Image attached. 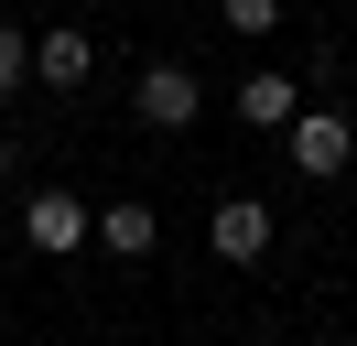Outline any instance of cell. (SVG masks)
<instances>
[{
    "label": "cell",
    "instance_id": "obj_7",
    "mask_svg": "<svg viewBox=\"0 0 357 346\" xmlns=\"http://www.w3.org/2000/svg\"><path fill=\"white\" fill-rule=\"evenodd\" d=\"M98 249H109V260H130V271H141V260L162 249V216L141 206V195H119V206H98Z\"/></svg>",
    "mask_w": 357,
    "mask_h": 346
},
{
    "label": "cell",
    "instance_id": "obj_10",
    "mask_svg": "<svg viewBox=\"0 0 357 346\" xmlns=\"http://www.w3.org/2000/svg\"><path fill=\"white\" fill-rule=\"evenodd\" d=\"M22 163H33V151H22V141H0V184H11V173H22Z\"/></svg>",
    "mask_w": 357,
    "mask_h": 346
},
{
    "label": "cell",
    "instance_id": "obj_6",
    "mask_svg": "<svg viewBox=\"0 0 357 346\" xmlns=\"http://www.w3.org/2000/svg\"><path fill=\"white\" fill-rule=\"evenodd\" d=\"M227 108H238V130H271V141H282V130H292V108H303V76H282V65H249Z\"/></svg>",
    "mask_w": 357,
    "mask_h": 346
},
{
    "label": "cell",
    "instance_id": "obj_3",
    "mask_svg": "<svg viewBox=\"0 0 357 346\" xmlns=\"http://www.w3.org/2000/svg\"><path fill=\"white\" fill-rule=\"evenodd\" d=\"M271 238H282V216H271V195H217V216H206V249L227 260V271H260Z\"/></svg>",
    "mask_w": 357,
    "mask_h": 346
},
{
    "label": "cell",
    "instance_id": "obj_5",
    "mask_svg": "<svg viewBox=\"0 0 357 346\" xmlns=\"http://www.w3.org/2000/svg\"><path fill=\"white\" fill-rule=\"evenodd\" d=\"M87 76H98V43L76 33V22H44V33H33V98H76Z\"/></svg>",
    "mask_w": 357,
    "mask_h": 346
},
{
    "label": "cell",
    "instance_id": "obj_8",
    "mask_svg": "<svg viewBox=\"0 0 357 346\" xmlns=\"http://www.w3.org/2000/svg\"><path fill=\"white\" fill-rule=\"evenodd\" d=\"M11 98H33V33L22 22H0V108Z\"/></svg>",
    "mask_w": 357,
    "mask_h": 346
},
{
    "label": "cell",
    "instance_id": "obj_9",
    "mask_svg": "<svg viewBox=\"0 0 357 346\" xmlns=\"http://www.w3.org/2000/svg\"><path fill=\"white\" fill-rule=\"evenodd\" d=\"M217 22H227V33H238V43H260V33H282V0H217Z\"/></svg>",
    "mask_w": 357,
    "mask_h": 346
},
{
    "label": "cell",
    "instance_id": "obj_2",
    "mask_svg": "<svg viewBox=\"0 0 357 346\" xmlns=\"http://www.w3.org/2000/svg\"><path fill=\"white\" fill-rule=\"evenodd\" d=\"M22 238H33V260H76V249L98 238V206H87L76 184H33V195H22Z\"/></svg>",
    "mask_w": 357,
    "mask_h": 346
},
{
    "label": "cell",
    "instance_id": "obj_1",
    "mask_svg": "<svg viewBox=\"0 0 357 346\" xmlns=\"http://www.w3.org/2000/svg\"><path fill=\"white\" fill-rule=\"evenodd\" d=\"M282 163L303 173V184H335V173L357 163V119H347L335 98H303V108H292V130H282Z\"/></svg>",
    "mask_w": 357,
    "mask_h": 346
},
{
    "label": "cell",
    "instance_id": "obj_4",
    "mask_svg": "<svg viewBox=\"0 0 357 346\" xmlns=\"http://www.w3.org/2000/svg\"><path fill=\"white\" fill-rule=\"evenodd\" d=\"M130 119H141V130H195V119H206V76H195V65H174V54H162V65H141Z\"/></svg>",
    "mask_w": 357,
    "mask_h": 346
}]
</instances>
